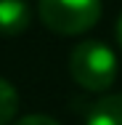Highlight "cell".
Segmentation results:
<instances>
[{
    "instance_id": "cell-3",
    "label": "cell",
    "mask_w": 122,
    "mask_h": 125,
    "mask_svg": "<svg viewBox=\"0 0 122 125\" xmlns=\"http://www.w3.org/2000/svg\"><path fill=\"white\" fill-rule=\"evenodd\" d=\"M32 21L27 0H0V35H21Z\"/></svg>"
},
{
    "instance_id": "cell-4",
    "label": "cell",
    "mask_w": 122,
    "mask_h": 125,
    "mask_svg": "<svg viewBox=\"0 0 122 125\" xmlns=\"http://www.w3.org/2000/svg\"><path fill=\"white\" fill-rule=\"evenodd\" d=\"M88 125H122V93L103 96L90 109Z\"/></svg>"
},
{
    "instance_id": "cell-2",
    "label": "cell",
    "mask_w": 122,
    "mask_h": 125,
    "mask_svg": "<svg viewBox=\"0 0 122 125\" xmlns=\"http://www.w3.org/2000/svg\"><path fill=\"white\" fill-rule=\"evenodd\" d=\"M101 0H40L37 16L56 35H80L101 19Z\"/></svg>"
},
{
    "instance_id": "cell-6",
    "label": "cell",
    "mask_w": 122,
    "mask_h": 125,
    "mask_svg": "<svg viewBox=\"0 0 122 125\" xmlns=\"http://www.w3.org/2000/svg\"><path fill=\"white\" fill-rule=\"evenodd\" d=\"M13 125H58V123L53 117H48V115H27L21 120H16Z\"/></svg>"
},
{
    "instance_id": "cell-1",
    "label": "cell",
    "mask_w": 122,
    "mask_h": 125,
    "mask_svg": "<svg viewBox=\"0 0 122 125\" xmlns=\"http://www.w3.org/2000/svg\"><path fill=\"white\" fill-rule=\"evenodd\" d=\"M117 53L101 40H85L69 56V72L85 91H106L117 80Z\"/></svg>"
},
{
    "instance_id": "cell-5",
    "label": "cell",
    "mask_w": 122,
    "mask_h": 125,
    "mask_svg": "<svg viewBox=\"0 0 122 125\" xmlns=\"http://www.w3.org/2000/svg\"><path fill=\"white\" fill-rule=\"evenodd\" d=\"M19 112V93L16 88L0 77V125H8Z\"/></svg>"
},
{
    "instance_id": "cell-7",
    "label": "cell",
    "mask_w": 122,
    "mask_h": 125,
    "mask_svg": "<svg viewBox=\"0 0 122 125\" xmlns=\"http://www.w3.org/2000/svg\"><path fill=\"white\" fill-rule=\"evenodd\" d=\"M117 45L122 48V16H120V21H117Z\"/></svg>"
}]
</instances>
